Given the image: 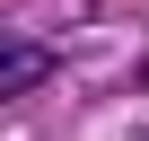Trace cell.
<instances>
[{
	"instance_id": "cell-1",
	"label": "cell",
	"mask_w": 149,
	"mask_h": 141,
	"mask_svg": "<svg viewBox=\"0 0 149 141\" xmlns=\"http://www.w3.org/2000/svg\"><path fill=\"white\" fill-rule=\"evenodd\" d=\"M44 70H53V53H44V44H26V35H9V44H0V97L18 106V97L44 80Z\"/></svg>"
}]
</instances>
